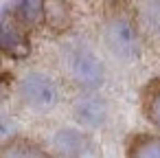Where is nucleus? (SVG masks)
Returning a JSON list of instances; mask_svg holds the SVG:
<instances>
[{
  "label": "nucleus",
  "instance_id": "f257e3e1",
  "mask_svg": "<svg viewBox=\"0 0 160 158\" xmlns=\"http://www.w3.org/2000/svg\"><path fill=\"white\" fill-rule=\"evenodd\" d=\"M59 59H62V68H64V75L79 88L92 92L97 90L103 79H105V68H103V62L99 59V55L81 44V42H70L62 48L59 53Z\"/></svg>",
  "mask_w": 160,
  "mask_h": 158
},
{
  "label": "nucleus",
  "instance_id": "f03ea898",
  "mask_svg": "<svg viewBox=\"0 0 160 158\" xmlns=\"http://www.w3.org/2000/svg\"><path fill=\"white\" fill-rule=\"evenodd\" d=\"M18 99L31 112L46 114L59 105L62 92H59L57 81L51 75L42 70H33V73H27L18 81Z\"/></svg>",
  "mask_w": 160,
  "mask_h": 158
},
{
  "label": "nucleus",
  "instance_id": "7ed1b4c3",
  "mask_svg": "<svg viewBox=\"0 0 160 158\" xmlns=\"http://www.w3.org/2000/svg\"><path fill=\"white\" fill-rule=\"evenodd\" d=\"M103 44H105V48L114 57L125 59V62L138 57V53H140L136 27H134L132 20H127L123 16L112 18L105 24V29H103Z\"/></svg>",
  "mask_w": 160,
  "mask_h": 158
},
{
  "label": "nucleus",
  "instance_id": "20e7f679",
  "mask_svg": "<svg viewBox=\"0 0 160 158\" xmlns=\"http://www.w3.org/2000/svg\"><path fill=\"white\" fill-rule=\"evenodd\" d=\"M72 114H75V119H77L83 127H101V125L108 121L110 110H108V103H105L99 94L88 92V94H81V97L75 101Z\"/></svg>",
  "mask_w": 160,
  "mask_h": 158
},
{
  "label": "nucleus",
  "instance_id": "39448f33",
  "mask_svg": "<svg viewBox=\"0 0 160 158\" xmlns=\"http://www.w3.org/2000/svg\"><path fill=\"white\" fill-rule=\"evenodd\" d=\"M0 51L7 53L9 57H27L31 51V40H29V31L24 27H20L16 20H7L0 27Z\"/></svg>",
  "mask_w": 160,
  "mask_h": 158
},
{
  "label": "nucleus",
  "instance_id": "423d86ee",
  "mask_svg": "<svg viewBox=\"0 0 160 158\" xmlns=\"http://www.w3.org/2000/svg\"><path fill=\"white\" fill-rule=\"evenodd\" d=\"M0 158H53L38 140L16 136L9 143L2 145L0 149Z\"/></svg>",
  "mask_w": 160,
  "mask_h": 158
},
{
  "label": "nucleus",
  "instance_id": "0eeeda50",
  "mask_svg": "<svg viewBox=\"0 0 160 158\" xmlns=\"http://www.w3.org/2000/svg\"><path fill=\"white\" fill-rule=\"evenodd\" d=\"M127 158H160V136L158 134H134L127 143Z\"/></svg>",
  "mask_w": 160,
  "mask_h": 158
},
{
  "label": "nucleus",
  "instance_id": "6e6552de",
  "mask_svg": "<svg viewBox=\"0 0 160 158\" xmlns=\"http://www.w3.org/2000/svg\"><path fill=\"white\" fill-rule=\"evenodd\" d=\"M88 138L77 130H59L55 136V149L64 158H77L86 151Z\"/></svg>",
  "mask_w": 160,
  "mask_h": 158
},
{
  "label": "nucleus",
  "instance_id": "1a4fd4ad",
  "mask_svg": "<svg viewBox=\"0 0 160 158\" xmlns=\"http://www.w3.org/2000/svg\"><path fill=\"white\" fill-rule=\"evenodd\" d=\"M140 103H142L145 119L160 132V79H153L142 88Z\"/></svg>",
  "mask_w": 160,
  "mask_h": 158
},
{
  "label": "nucleus",
  "instance_id": "9d476101",
  "mask_svg": "<svg viewBox=\"0 0 160 158\" xmlns=\"http://www.w3.org/2000/svg\"><path fill=\"white\" fill-rule=\"evenodd\" d=\"M13 20L20 27H24L27 31H31L38 24H44V3H20V5H16Z\"/></svg>",
  "mask_w": 160,
  "mask_h": 158
},
{
  "label": "nucleus",
  "instance_id": "9b49d317",
  "mask_svg": "<svg viewBox=\"0 0 160 158\" xmlns=\"http://www.w3.org/2000/svg\"><path fill=\"white\" fill-rule=\"evenodd\" d=\"M44 24L51 31H64L70 24V7L64 3H46L44 5Z\"/></svg>",
  "mask_w": 160,
  "mask_h": 158
},
{
  "label": "nucleus",
  "instance_id": "f8f14e48",
  "mask_svg": "<svg viewBox=\"0 0 160 158\" xmlns=\"http://www.w3.org/2000/svg\"><path fill=\"white\" fill-rule=\"evenodd\" d=\"M11 138H16V121L11 114H7L5 110H0V140L9 143Z\"/></svg>",
  "mask_w": 160,
  "mask_h": 158
}]
</instances>
